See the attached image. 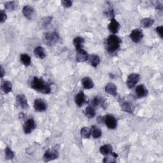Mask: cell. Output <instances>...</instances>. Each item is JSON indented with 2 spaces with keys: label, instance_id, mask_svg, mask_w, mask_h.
Listing matches in <instances>:
<instances>
[{
  "label": "cell",
  "instance_id": "e0dca14e",
  "mask_svg": "<svg viewBox=\"0 0 163 163\" xmlns=\"http://www.w3.org/2000/svg\"><path fill=\"white\" fill-rule=\"evenodd\" d=\"M75 103L77 104L79 107H82L85 103V96L83 91H80L76 95V96L75 98Z\"/></svg>",
  "mask_w": 163,
  "mask_h": 163
},
{
  "label": "cell",
  "instance_id": "f1b7e54d",
  "mask_svg": "<svg viewBox=\"0 0 163 163\" xmlns=\"http://www.w3.org/2000/svg\"><path fill=\"white\" fill-rule=\"evenodd\" d=\"M21 61L24 65L27 66L31 64V57L27 54H23L21 55Z\"/></svg>",
  "mask_w": 163,
  "mask_h": 163
},
{
  "label": "cell",
  "instance_id": "6da1fadb",
  "mask_svg": "<svg viewBox=\"0 0 163 163\" xmlns=\"http://www.w3.org/2000/svg\"><path fill=\"white\" fill-rule=\"evenodd\" d=\"M121 43L122 41L119 37L115 35H112L109 36V37L106 40L105 48H106L107 51L109 54H113L119 49Z\"/></svg>",
  "mask_w": 163,
  "mask_h": 163
},
{
  "label": "cell",
  "instance_id": "52a82bcc",
  "mask_svg": "<svg viewBox=\"0 0 163 163\" xmlns=\"http://www.w3.org/2000/svg\"><path fill=\"white\" fill-rule=\"evenodd\" d=\"M129 36L133 42L139 43L143 39V33L140 29H135L131 31Z\"/></svg>",
  "mask_w": 163,
  "mask_h": 163
},
{
  "label": "cell",
  "instance_id": "44dd1931",
  "mask_svg": "<svg viewBox=\"0 0 163 163\" xmlns=\"http://www.w3.org/2000/svg\"><path fill=\"white\" fill-rule=\"evenodd\" d=\"M88 59L90 64L92 65L93 67H97L100 63V58L98 55H91L90 56H89Z\"/></svg>",
  "mask_w": 163,
  "mask_h": 163
},
{
  "label": "cell",
  "instance_id": "74e56055",
  "mask_svg": "<svg viewBox=\"0 0 163 163\" xmlns=\"http://www.w3.org/2000/svg\"><path fill=\"white\" fill-rule=\"evenodd\" d=\"M5 75V70L3 66H1V77L3 78Z\"/></svg>",
  "mask_w": 163,
  "mask_h": 163
},
{
  "label": "cell",
  "instance_id": "277c9868",
  "mask_svg": "<svg viewBox=\"0 0 163 163\" xmlns=\"http://www.w3.org/2000/svg\"><path fill=\"white\" fill-rule=\"evenodd\" d=\"M140 76L138 73H132L128 76L126 81V84L129 89L133 88L140 81Z\"/></svg>",
  "mask_w": 163,
  "mask_h": 163
},
{
  "label": "cell",
  "instance_id": "603a6c76",
  "mask_svg": "<svg viewBox=\"0 0 163 163\" xmlns=\"http://www.w3.org/2000/svg\"><path fill=\"white\" fill-rule=\"evenodd\" d=\"M12 89V83L8 81L5 80L2 84V90L5 94H8L10 92H11Z\"/></svg>",
  "mask_w": 163,
  "mask_h": 163
},
{
  "label": "cell",
  "instance_id": "3957f363",
  "mask_svg": "<svg viewBox=\"0 0 163 163\" xmlns=\"http://www.w3.org/2000/svg\"><path fill=\"white\" fill-rule=\"evenodd\" d=\"M59 40V36L55 32L47 33L45 35L43 41L45 45L48 46H53Z\"/></svg>",
  "mask_w": 163,
  "mask_h": 163
},
{
  "label": "cell",
  "instance_id": "8992f818",
  "mask_svg": "<svg viewBox=\"0 0 163 163\" xmlns=\"http://www.w3.org/2000/svg\"><path fill=\"white\" fill-rule=\"evenodd\" d=\"M104 123L106 124L107 128L111 129H116L117 124L116 117L110 114L107 115V116L104 117Z\"/></svg>",
  "mask_w": 163,
  "mask_h": 163
},
{
  "label": "cell",
  "instance_id": "d590c367",
  "mask_svg": "<svg viewBox=\"0 0 163 163\" xmlns=\"http://www.w3.org/2000/svg\"><path fill=\"white\" fill-rule=\"evenodd\" d=\"M156 32L159 34V35L160 36V37L161 38H162V35H163V26H158L156 27Z\"/></svg>",
  "mask_w": 163,
  "mask_h": 163
},
{
  "label": "cell",
  "instance_id": "ffe728a7",
  "mask_svg": "<svg viewBox=\"0 0 163 163\" xmlns=\"http://www.w3.org/2000/svg\"><path fill=\"white\" fill-rule=\"evenodd\" d=\"M82 85L85 89H91L94 88V84L92 80L89 77H85L82 80Z\"/></svg>",
  "mask_w": 163,
  "mask_h": 163
},
{
  "label": "cell",
  "instance_id": "4fadbf2b",
  "mask_svg": "<svg viewBox=\"0 0 163 163\" xmlns=\"http://www.w3.org/2000/svg\"><path fill=\"white\" fill-rule=\"evenodd\" d=\"M120 29V24L115 18L111 19L110 22L108 25V30L113 34H116L118 33Z\"/></svg>",
  "mask_w": 163,
  "mask_h": 163
},
{
  "label": "cell",
  "instance_id": "f546056e",
  "mask_svg": "<svg viewBox=\"0 0 163 163\" xmlns=\"http://www.w3.org/2000/svg\"><path fill=\"white\" fill-rule=\"evenodd\" d=\"M5 156H6V159L10 160V159H14V157H15V154L10 148L6 147L5 149Z\"/></svg>",
  "mask_w": 163,
  "mask_h": 163
},
{
  "label": "cell",
  "instance_id": "8d00e7d4",
  "mask_svg": "<svg viewBox=\"0 0 163 163\" xmlns=\"http://www.w3.org/2000/svg\"><path fill=\"white\" fill-rule=\"evenodd\" d=\"M97 121L100 124L103 123V122H104V117H103V116H99V117H98Z\"/></svg>",
  "mask_w": 163,
  "mask_h": 163
},
{
  "label": "cell",
  "instance_id": "9a60e30c",
  "mask_svg": "<svg viewBox=\"0 0 163 163\" xmlns=\"http://www.w3.org/2000/svg\"><path fill=\"white\" fill-rule=\"evenodd\" d=\"M136 94L139 98H144L148 94V90L144 85H139L135 89Z\"/></svg>",
  "mask_w": 163,
  "mask_h": 163
},
{
  "label": "cell",
  "instance_id": "7c38bea8",
  "mask_svg": "<svg viewBox=\"0 0 163 163\" xmlns=\"http://www.w3.org/2000/svg\"><path fill=\"white\" fill-rule=\"evenodd\" d=\"M77 52H76V60L77 62L82 63V62H85L87 61L89 58V55L85 51L84 49H80L79 51H76Z\"/></svg>",
  "mask_w": 163,
  "mask_h": 163
},
{
  "label": "cell",
  "instance_id": "2e32d148",
  "mask_svg": "<svg viewBox=\"0 0 163 163\" xmlns=\"http://www.w3.org/2000/svg\"><path fill=\"white\" fill-rule=\"evenodd\" d=\"M105 92L107 93L112 95V96H116L117 95V86L115 85L113 83H108L105 86L104 88Z\"/></svg>",
  "mask_w": 163,
  "mask_h": 163
},
{
  "label": "cell",
  "instance_id": "d4e9b609",
  "mask_svg": "<svg viewBox=\"0 0 163 163\" xmlns=\"http://www.w3.org/2000/svg\"><path fill=\"white\" fill-rule=\"evenodd\" d=\"M104 100L102 98H99L98 96L95 97L91 101V106L92 107H97L100 105H101L102 107H104Z\"/></svg>",
  "mask_w": 163,
  "mask_h": 163
},
{
  "label": "cell",
  "instance_id": "4dcf8cb0",
  "mask_svg": "<svg viewBox=\"0 0 163 163\" xmlns=\"http://www.w3.org/2000/svg\"><path fill=\"white\" fill-rule=\"evenodd\" d=\"M5 9L8 10H14L15 8V2H8L5 4Z\"/></svg>",
  "mask_w": 163,
  "mask_h": 163
},
{
  "label": "cell",
  "instance_id": "d6a6232c",
  "mask_svg": "<svg viewBox=\"0 0 163 163\" xmlns=\"http://www.w3.org/2000/svg\"><path fill=\"white\" fill-rule=\"evenodd\" d=\"M106 15H107V16H108V17H110L111 19L114 18L115 14H114L113 10L112 8H108V10H107V12H106Z\"/></svg>",
  "mask_w": 163,
  "mask_h": 163
},
{
  "label": "cell",
  "instance_id": "5b68a950",
  "mask_svg": "<svg viewBox=\"0 0 163 163\" xmlns=\"http://www.w3.org/2000/svg\"><path fill=\"white\" fill-rule=\"evenodd\" d=\"M59 157V153L56 150L49 149L44 154L43 160L45 162H49L53 161Z\"/></svg>",
  "mask_w": 163,
  "mask_h": 163
},
{
  "label": "cell",
  "instance_id": "8fae6325",
  "mask_svg": "<svg viewBox=\"0 0 163 163\" xmlns=\"http://www.w3.org/2000/svg\"><path fill=\"white\" fill-rule=\"evenodd\" d=\"M120 104L121 108L123 111L128 112V113H132L134 111V106L133 104L127 100H125L124 99H122L120 101Z\"/></svg>",
  "mask_w": 163,
  "mask_h": 163
},
{
  "label": "cell",
  "instance_id": "836d02e7",
  "mask_svg": "<svg viewBox=\"0 0 163 163\" xmlns=\"http://www.w3.org/2000/svg\"><path fill=\"white\" fill-rule=\"evenodd\" d=\"M0 13H1V22L3 23L6 20L7 15H6V12L4 10H0Z\"/></svg>",
  "mask_w": 163,
  "mask_h": 163
},
{
  "label": "cell",
  "instance_id": "e575fe53",
  "mask_svg": "<svg viewBox=\"0 0 163 163\" xmlns=\"http://www.w3.org/2000/svg\"><path fill=\"white\" fill-rule=\"evenodd\" d=\"M52 20V17H45L43 18V20H42V22H43V26H45L49 24L51 21Z\"/></svg>",
  "mask_w": 163,
  "mask_h": 163
},
{
  "label": "cell",
  "instance_id": "d6986e66",
  "mask_svg": "<svg viewBox=\"0 0 163 163\" xmlns=\"http://www.w3.org/2000/svg\"><path fill=\"white\" fill-rule=\"evenodd\" d=\"M34 54L37 57V58L40 59H44L46 55L45 52V50L41 46L37 47L34 49Z\"/></svg>",
  "mask_w": 163,
  "mask_h": 163
},
{
  "label": "cell",
  "instance_id": "30bf717a",
  "mask_svg": "<svg viewBox=\"0 0 163 163\" xmlns=\"http://www.w3.org/2000/svg\"><path fill=\"white\" fill-rule=\"evenodd\" d=\"M34 108L37 112H43L47 110V104L42 99H36L34 101Z\"/></svg>",
  "mask_w": 163,
  "mask_h": 163
},
{
  "label": "cell",
  "instance_id": "ac0fdd59",
  "mask_svg": "<svg viewBox=\"0 0 163 163\" xmlns=\"http://www.w3.org/2000/svg\"><path fill=\"white\" fill-rule=\"evenodd\" d=\"M84 42H85L84 39L81 36H77L75 38V39L73 40V45L75 47L76 50L79 51L82 49Z\"/></svg>",
  "mask_w": 163,
  "mask_h": 163
},
{
  "label": "cell",
  "instance_id": "7402d4cb",
  "mask_svg": "<svg viewBox=\"0 0 163 163\" xmlns=\"http://www.w3.org/2000/svg\"><path fill=\"white\" fill-rule=\"evenodd\" d=\"M100 151L101 154L104 156H108L112 154L113 152V148L110 145H104L100 147Z\"/></svg>",
  "mask_w": 163,
  "mask_h": 163
},
{
  "label": "cell",
  "instance_id": "ba28073f",
  "mask_svg": "<svg viewBox=\"0 0 163 163\" xmlns=\"http://www.w3.org/2000/svg\"><path fill=\"white\" fill-rule=\"evenodd\" d=\"M36 124L33 119H27L23 126V129L26 134L31 133L36 128Z\"/></svg>",
  "mask_w": 163,
  "mask_h": 163
},
{
  "label": "cell",
  "instance_id": "83f0119b",
  "mask_svg": "<svg viewBox=\"0 0 163 163\" xmlns=\"http://www.w3.org/2000/svg\"><path fill=\"white\" fill-rule=\"evenodd\" d=\"M80 135L83 138L88 139L91 135V131L88 127H84L80 130Z\"/></svg>",
  "mask_w": 163,
  "mask_h": 163
},
{
  "label": "cell",
  "instance_id": "484cf974",
  "mask_svg": "<svg viewBox=\"0 0 163 163\" xmlns=\"http://www.w3.org/2000/svg\"><path fill=\"white\" fill-rule=\"evenodd\" d=\"M91 135L94 138H98L101 137L102 135L101 130L100 128L96 126H92L91 129Z\"/></svg>",
  "mask_w": 163,
  "mask_h": 163
},
{
  "label": "cell",
  "instance_id": "7a4b0ae2",
  "mask_svg": "<svg viewBox=\"0 0 163 163\" xmlns=\"http://www.w3.org/2000/svg\"><path fill=\"white\" fill-rule=\"evenodd\" d=\"M31 86L34 90L45 94H49L51 91L50 85L46 83L42 79L38 78L37 76L33 77Z\"/></svg>",
  "mask_w": 163,
  "mask_h": 163
},
{
  "label": "cell",
  "instance_id": "5bb4252c",
  "mask_svg": "<svg viewBox=\"0 0 163 163\" xmlns=\"http://www.w3.org/2000/svg\"><path fill=\"white\" fill-rule=\"evenodd\" d=\"M16 101L18 104L22 109H26L28 107L27 100L24 94H18L16 98Z\"/></svg>",
  "mask_w": 163,
  "mask_h": 163
},
{
  "label": "cell",
  "instance_id": "1f68e13d",
  "mask_svg": "<svg viewBox=\"0 0 163 163\" xmlns=\"http://www.w3.org/2000/svg\"><path fill=\"white\" fill-rule=\"evenodd\" d=\"M61 3L63 6L66 8H70L73 5V2L70 1V0H63V1H61Z\"/></svg>",
  "mask_w": 163,
  "mask_h": 163
},
{
  "label": "cell",
  "instance_id": "4316f807",
  "mask_svg": "<svg viewBox=\"0 0 163 163\" xmlns=\"http://www.w3.org/2000/svg\"><path fill=\"white\" fill-rule=\"evenodd\" d=\"M85 115L89 119L94 118L96 116V111L94 108L92 106H88L85 110Z\"/></svg>",
  "mask_w": 163,
  "mask_h": 163
},
{
  "label": "cell",
  "instance_id": "9c48e42d",
  "mask_svg": "<svg viewBox=\"0 0 163 163\" xmlns=\"http://www.w3.org/2000/svg\"><path fill=\"white\" fill-rule=\"evenodd\" d=\"M22 13L26 18L31 20L35 15V10L30 5H26L22 9Z\"/></svg>",
  "mask_w": 163,
  "mask_h": 163
},
{
  "label": "cell",
  "instance_id": "cb8c5ba5",
  "mask_svg": "<svg viewBox=\"0 0 163 163\" xmlns=\"http://www.w3.org/2000/svg\"><path fill=\"white\" fill-rule=\"evenodd\" d=\"M154 23V20L150 18H145L140 22V26L143 28H149Z\"/></svg>",
  "mask_w": 163,
  "mask_h": 163
}]
</instances>
